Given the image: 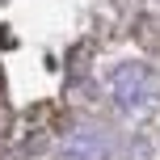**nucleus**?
<instances>
[{"label":"nucleus","mask_w":160,"mask_h":160,"mask_svg":"<svg viewBox=\"0 0 160 160\" xmlns=\"http://www.w3.org/2000/svg\"><path fill=\"white\" fill-rule=\"evenodd\" d=\"M110 88H114V101L127 114L131 110H148V105L156 101V76L148 72L143 63H122L118 72H114Z\"/></svg>","instance_id":"obj_1"},{"label":"nucleus","mask_w":160,"mask_h":160,"mask_svg":"<svg viewBox=\"0 0 160 160\" xmlns=\"http://www.w3.org/2000/svg\"><path fill=\"white\" fill-rule=\"evenodd\" d=\"M68 156L72 160H101L105 156V139L84 127V131H76V135L68 139Z\"/></svg>","instance_id":"obj_2"}]
</instances>
